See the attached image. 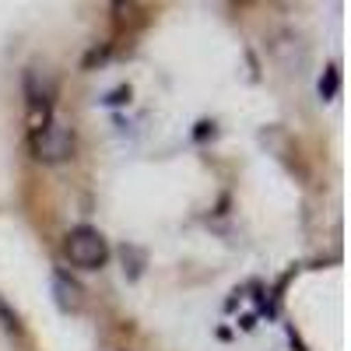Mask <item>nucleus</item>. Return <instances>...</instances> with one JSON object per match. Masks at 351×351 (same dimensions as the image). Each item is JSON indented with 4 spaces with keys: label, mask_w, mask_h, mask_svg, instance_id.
Masks as SVG:
<instances>
[{
    "label": "nucleus",
    "mask_w": 351,
    "mask_h": 351,
    "mask_svg": "<svg viewBox=\"0 0 351 351\" xmlns=\"http://www.w3.org/2000/svg\"><path fill=\"white\" fill-rule=\"evenodd\" d=\"M32 152H36V158H43V162H60V158H67V155L74 152V137H71L64 127H56V123L49 120V123H43L39 130H32Z\"/></svg>",
    "instance_id": "obj_2"
},
{
    "label": "nucleus",
    "mask_w": 351,
    "mask_h": 351,
    "mask_svg": "<svg viewBox=\"0 0 351 351\" xmlns=\"http://www.w3.org/2000/svg\"><path fill=\"white\" fill-rule=\"evenodd\" d=\"M0 319H4V327H8V330H18V313H11L4 302H0Z\"/></svg>",
    "instance_id": "obj_3"
},
{
    "label": "nucleus",
    "mask_w": 351,
    "mask_h": 351,
    "mask_svg": "<svg viewBox=\"0 0 351 351\" xmlns=\"http://www.w3.org/2000/svg\"><path fill=\"white\" fill-rule=\"evenodd\" d=\"M64 253L67 260L74 263V267L81 271H99L102 263L109 260V243L99 228L92 225H77L67 232V239H64Z\"/></svg>",
    "instance_id": "obj_1"
}]
</instances>
